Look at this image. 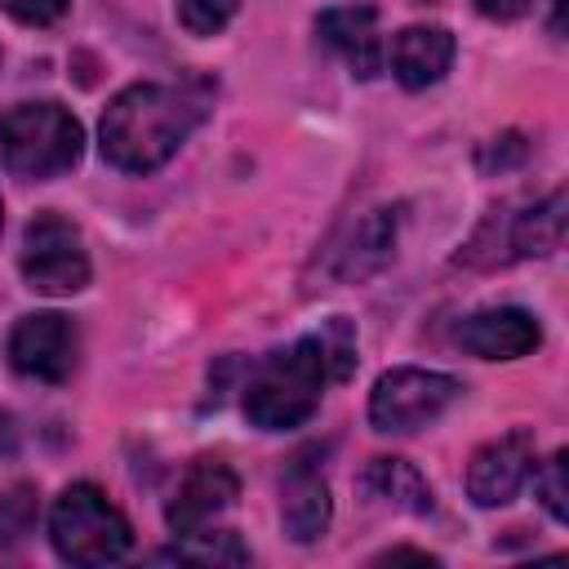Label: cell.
<instances>
[{
	"label": "cell",
	"instance_id": "6da1fadb",
	"mask_svg": "<svg viewBox=\"0 0 569 569\" xmlns=\"http://www.w3.org/2000/svg\"><path fill=\"white\" fill-rule=\"evenodd\" d=\"M209 102L213 84L200 76L138 80L107 102L98 147L120 173H151L191 138V129L209 116Z\"/></svg>",
	"mask_w": 569,
	"mask_h": 569
},
{
	"label": "cell",
	"instance_id": "7a4b0ae2",
	"mask_svg": "<svg viewBox=\"0 0 569 569\" xmlns=\"http://www.w3.org/2000/svg\"><path fill=\"white\" fill-rule=\"evenodd\" d=\"M329 382V365L320 351V338L307 333L280 351H271L244 382V418L262 431H289L302 427L316 405L320 391Z\"/></svg>",
	"mask_w": 569,
	"mask_h": 569
},
{
	"label": "cell",
	"instance_id": "3957f363",
	"mask_svg": "<svg viewBox=\"0 0 569 569\" xmlns=\"http://www.w3.org/2000/svg\"><path fill=\"white\" fill-rule=\"evenodd\" d=\"M84 151L80 120L58 102H22L0 116V160L18 178L67 173Z\"/></svg>",
	"mask_w": 569,
	"mask_h": 569
},
{
	"label": "cell",
	"instance_id": "277c9868",
	"mask_svg": "<svg viewBox=\"0 0 569 569\" xmlns=\"http://www.w3.org/2000/svg\"><path fill=\"white\" fill-rule=\"evenodd\" d=\"M49 542L67 565H111L129 556L133 525L98 485H67L49 511Z\"/></svg>",
	"mask_w": 569,
	"mask_h": 569
},
{
	"label": "cell",
	"instance_id": "5b68a950",
	"mask_svg": "<svg viewBox=\"0 0 569 569\" xmlns=\"http://www.w3.org/2000/svg\"><path fill=\"white\" fill-rule=\"evenodd\" d=\"M565 209H569L565 191H551L538 204H529L525 213H511L502 227L493 218L471 236V244L458 253V262L498 267V262H516V258H547V253H556L565 244V222H569Z\"/></svg>",
	"mask_w": 569,
	"mask_h": 569
},
{
	"label": "cell",
	"instance_id": "8992f818",
	"mask_svg": "<svg viewBox=\"0 0 569 569\" xmlns=\"http://www.w3.org/2000/svg\"><path fill=\"white\" fill-rule=\"evenodd\" d=\"M458 391H462V382L449 378V373L400 365V369H391V373H382L373 382V391H369V422H373V431L409 436V431L436 422L458 400Z\"/></svg>",
	"mask_w": 569,
	"mask_h": 569
},
{
	"label": "cell",
	"instance_id": "52a82bcc",
	"mask_svg": "<svg viewBox=\"0 0 569 569\" xmlns=\"http://www.w3.org/2000/svg\"><path fill=\"white\" fill-rule=\"evenodd\" d=\"M18 267H22V280L49 298H67V293H80L89 284L84 240H80L76 222H67L62 213H36L27 222Z\"/></svg>",
	"mask_w": 569,
	"mask_h": 569
},
{
	"label": "cell",
	"instance_id": "ba28073f",
	"mask_svg": "<svg viewBox=\"0 0 569 569\" xmlns=\"http://www.w3.org/2000/svg\"><path fill=\"white\" fill-rule=\"evenodd\" d=\"M80 333L62 311H31L9 329V365L36 382H67L76 369Z\"/></svg>",
	"mask_w": 569,
	"mask_h": 569
},
{
	"label": "cell",
	"instance_id": "9c48e42d",
	"mask_svg": "<svg viewBox=\"0 0 569 569\" xmlns=\"http://www.w3.org/2000/svg\"><path fill=\"white\" fill-rule=\"evenodd\" d=\"M533 476V431L516 427L480 445L467 462V498L476 507H507Z\"/></svg>",
	"mask_w": 569,
	"mask_h": 569
},
{
	"label": "cell",
	"instance_id": "30bf717a",
	"mask_svg": "<svg viewBox=\"0 0 569 569\" xmlns=\"http://www.w3.org/2000/svg\"><path fill=\"white\" fill-rule=\"evenodd\" d=\"M240 493V480L236 471L222 462V458H196L187 467V476L178 480L169 507H164V520L169 529L182 538V533H200L209 520H218Z\"/></svg>",
	"mask_w": 569,
	"mask_h": 569
},
{
	"label": "cell",
	"instance_id": "8fae6325",
	"mask_svg": "<svg viewBox=\"0 0 569 569\" xmlns=\"http://www.w3.org/2000/svg\"><path fill=\"white\" fill-rule=\"evenodd\" d=\"M458 347L480 360H520L542 342V325L525 307H485L453 329Z\"/></svg>",
	"mask_w": 569,
	"mask_h": 569
},
{
	"label": "cell",
	"instance_id": "7c38bea8",
	"mask_svg": "<svg viewBox=\"0 0 569 569\" xmlns=\"http://www.w3.org/2000/svg\"><path fill=\"white\" fill-rule=\"evenodd\" d=\"M320 40L347 58L351 76L369 80L382 71V40H378V9L373 4H342V9H325L316 18Z\"/></svg>",
	"mask_w": 569,
	"mask_h": 569
},
{
	"label": "cell",
	"instance_id": "4fadbf2b",
	"mask_svg": "<svg viewBox=\"0 0 569 569\" xmlns=\"http://www.w3.org/2000/svg\"><path fill=\"white\" fill-rule=\"evenodd\" d=\"M329 516H333V502H329V485L325 476L293 458L284 485H280V525L293 542H316L325 529H329Z\"/></svg>",
	"mask_w": 569,
	"mask_h": 569
},
{
	"label": "cell",
	"instance_id": "5bb4252c",
	"mask_svg": "<svg viewBox=\"0 0 569 569\" xmlns=\"http://www.w3.org/2000/svg\"><path fill=\"white\" fill-rule=\"evenodd\" d=\"M453 36L445 27H405L391 40V71L405 89H427L436 80H445V71L453 67Z\"/></svg>",
	"mask_w": 569,
	"mask_h": 569
},
{
	"label": "cell",
	"instance_id": "9a60e30c",
	"mask_svg": "<svg viewBox=\"0 0 569 569\" xmlns=\"http://www.w3.org/2000/svg\"><path fill=\"white\" fill-rule=\"evenodd\" d=\"M396 222H400V209H373L356 222V231L347 236L342 249H333V276L338 280H365L373 276L391 249H396Z\"/></svg>",
	"mask_w": 569,
	"mask_h": 569
},
{
	"label": "cell",
	"instance_id": "2e32d148",
	"mask_svg": "<svg viewBox=\"0 0 569 569\" xmlns=\"http://www.w3.org/2000/svg\"><path fill=\"white\" fill-rule=\"evenodd\" d=\"M360 489L396 511H409V516H427L436 507L431 498V485L422 480V471L405 458H373L365 471H360Z\"/></svg>",
	"mask_w": 569,
	"mask_h": 569
},
{
	"label": "cell",
	"instance_id": "e0dca14e",
	"mask_svg": "<svg viewBox=\"0 0 569 569\" xmlns=\"http://www.w3.org/2000/svg\"><path fill=\"white\" fill-rule=\"evenodd\" d=\"M151 560H178V565H249V547L240 542V533L218 529V533H182L178 547L156 551Z\"/></svg>",
	"mask_w": 569,
	"mask_h": 569
},
{
	"label": "cell",
	"instance_id": "ac0fdd59",
	"mask_svg": "<svg viewBox=\"0 0 569 569\" xmlns=\"http://www.w3.org/2000/svg\"><path fill=\"white\" fill-rule=\"evenodd\" d=\"M36 516H40L36 485H9V489H0V556L27 542V533L36 529Z\"/></svg>",
	"mask_w": 569,
	"mask_h": 569
},
{
	"label": "cell",
	"instance_id": "d6986e66",
	"mask_svg": "<svg viewBox=\"0 0 569 569\" xmlns=\"http://www.w3.org/2000/svg\"><path fill=\"white\" fill-rule=\"evenodd\" d=\"M316 338H320L329 378H351V369H356V329H351V320L347 316H329Z\"/></svg>",
	"mask_w": 569,
	"mask_h": 569
},
{
	"label": "cell",
	"instance_id": "ffe728a7",
	"mask_svg": "<svg viewBox=\"0 0 569 569\" xmlns=\"http://www.w3.org/2000/svg\"><path fill=\"white\" fill-rule=\"evenodd\" d=\"M240 0H178V22L191 36H218L236 18Z\"/></svg>",
	"mask_w": 569,
	"mask_h": 569
},
{
	"label": "cell",
	"instance_id": "44dd1931",
	"mask_svg": "<svg viewBox=\"0 0 569 569\" xmlns=\"http://www.w3.org/2000/svg\"><path fill=\"white\" fill-rule=\"evenodd\" d=\"M533 489H538V502L547 507V516L551 520H569V489H565V449H556L547 462H542V471L533 476Z\"/></svg>",
	"mask_w": 569,
	"mask_h": 569
},
{
	"label": "cell",
	"instance_id": "7402d4cb",
	"mask_svg": "<svg viewBox=\"0 0 569 569\" xmlns=\"http://www.w3.org/2000/svg\"><path fill=\"white\" fill-rule=\"evenodd\" d=\"M0 4H4V13L18 18L22 27H49V22H58V18L67 13L71 0H0Z\"/></svg>",
	"mask_w": 569,
	"mask_h": 569
},
{
	"label": "cell",
	"instance_id": "603a6c76",
	"mask_svg": "<svg viewBox=\"0 0 569 569\" xmlns=\"http://www.w3.org/2000/svg\"><path fill=\"white\" fill-rule=\"evenodd\" d=\"M476 160H480V169H485V173H489V169H511V164H520V160H525V142H520V133H502V138L485 142Z\"/></svg>",
	"mask_w": 569,
	"mask_h": 569
},
{
	"label": "cell",
	"instance_id": "cb8c5ba5",
	"mask_svg": "<svg viewBox=\"0 0 569 569\" xmlns=\"http://www.w3.org/2000/svg\"><path fill=\"white\" fill-rule=\"evenodd\" d=\"M471 4L493 22H516V18H525L533 9V0H471Z\"/></svg>",
	"mask_w": 569,
	"mask_h": 569
},
{
	"label": "cell",
	"instance_id": "d4e9b609",
	"mask_svg": "<svg viewBox=\"0 0 569 569\" xmlns=\"http://www.w3.org/2000/svg\"><path fill=\"white\" fill-rule=\"evenodd\" d=\"M382 560H427V565H431V556H427V551H413V547H396V551H387Z\"/></svg>",
	"mask_w": 569,
	"mask_h": 569
},
{
	"label": "cell",
	"instance_id": "484cf974",
	"mask_svg": "<svg viewBox=\"0 0 569 569\" xmlns=\"http://www.w3.org/2000/svg\"><path fill=\"white\" fill-rule=\"evenodd\" d=\"M0 227H4V209H0Z\"/></svg>",
	"mask_w": 569,
	"mask_h": 569
}]
</instances>
